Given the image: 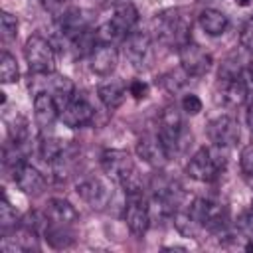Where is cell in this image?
<instances>
[{"label":"cell","instance_id":"5b68a950","mask_svg":"<svg viewBox=\"0 0 253 253\" xmlns=\"http://www.w3.org/2000/svg\"><path fill=\"white\" fill-rule=\"evenodd\" d=\"M192 219L202 227L210 231H219L227 223V210L223 204L210 200V198H196L188 210Z\"/></svg>","mask_w":253,"mask_h":253},{"label":"cell","instance_id":"6da1fadb","mask_svg":"<svg viewBox=\"0 0 253 253\" xmlns=\"http://www.w3.org/2000/svg\"><path fill=\"white\" fill-rule=\"evenodd\" d=\"M152 26L162 43L180 47L186 42H190L192 14L186 8H168L154 16Z\"/></svg>","mask_w":253,"mask_h":253},{"label":"cell","instance_id":"7a4b0ae2","mask_svg":"<svg viewBox=\"0 0 253 253\" xmlns=\"http://www.w3.org/2000/svg\"><path fill=\"white\" fill-rule=\"evenodd\" d=\"M227 148L221 146H202L196 150V154L190 158L186 172L190 178L198 180V182H213L219 178V174L225 170L227 164V156H225Z\"/></svg>","mask_w":253,"mask_h":253},{"label":"cell","instance_id":"ac0fdd59","mask_svg":"<svg viewBox=\"0 0 253 253\" xmlns=\"http://www.w3.org/2000/svg\"><path fill=\"white\" fill-rule=\"evenodd\" d=\"M57 22H59V34H61V38L67 40L69 43H73L75 40H79L83 34L89 32L87 18L83 16V12L79 8H69Z\"/></svg>","mask_w":253,"mask_h":253},{"label":"cell","instance_id":"44dd1931","mask_svg":"<svg viewBox=\"0 0 253 253\" xmlns=\"http://www.w3.org/2000/svg\"><path fill=\"white\" fill-rule=\"evenodd\" d=\"M97 97L99 101L107 107V109H117L123 105L125 97H126V85L121 81V79H109V81H103L99 87H97Z\"/></svg>","mask_w":253,"mask_h":253},{"label":"cell","instance_id":"f35d334b","mask_svg":"<svg viewBox=\"0 0 253 253\" xmlns=\"http://www.w3.org/2000/svg\"><path fill=\"white\" fill-rule=\"evenodd\" d=\"M204 2H217V0H204Z\"/></svg>","mask_w":253,"mask_h":253},{"label":"cell","instance_id":"f1b7e54d","mask_svg":"<svg viewBox=\"0 0 253 253\" xmlns=\"http://www.w3.org/2000/svg\"><path fill=\"white\" fill-rule=\"evenodd\" d=\"M239 43L243 49L253 51V14L243 22L241 32H239Z\"/></svg>","mask_w":253,"mask_h":253},{"label":"cell","instance_id":"ffe728a7","mask_svg":"<svg viewBox=\"0 0 253 253\" xmlns=\"http://www.w3.org/2000/svg\"><path fill=\"white\" fill-rule=\"evenodd\" d=\"M219 87H221V91H219L221 101L227 107H239V105L245 103V99H247V85H245L243 75L219 79Z\"/></svg>","mask_w":253,"mask_h":253},{"label":"cell","instance_id":"4dcf8cb0","mask_svg":"<svg viewBox=\"0 0 253 253\" xmlns=\"http://www.w3.org/2000/svg\"><path fill=\"white\" fill-rule=\"evenodd\" d=\"M237 227H239V231H241L249 241H253V210H249V211H245V213L239 215Z\"/></svg>","mask_w":253,"mask_h":253},{"label":"cell","instance_id":"ba28073f","mask_svg":"<svg viewBox=\"0 0 253 253\" xmlns=\"http://www.w3.org/2000/svg\"><path fill=\"white\" fill-rule=\"evenodd\" d=\"M178 55H180V67L190 77H202V75H206L210 71L211 63H213L211 55L202 45L194 43L192 40L178 47Z\"/></svg>","mask_w":253,"mask_h":253},{"label":"cell","instance_id":"8992f818","mask_svg":"<svg viewBox=\"0 0 253 253\" xmlns=\"http://www.w3.org/2000/svg\"><path fill=\"white\" fill-rule=\"evenodd\" d=\"M182 134H184L182 115H180L176 105H168L160 113V119H158V136L164 142V146H166L170 156L174 152H178L180 142H182Z\"/></svg>","mask_w":253,"mask_h":253},{"label":"cell","instance_id":"5bb4252c","mask_svg":"<svg viewBox=\"0 0 253 253\" xmlns=\"http://www.w3.org/2000/svg\"><path fill=\"white\" fill-rule=\"evenodd\" d=\"M93 117H95V109H93L85 99H81V97H77V95H75V97L61 109V113H59L61 123H63L65 126H69V128L85 126V125H89V123L93 121Z\"/></svg>","mask_w":253,"mask_h":253},{"label":"cell","instance_id":"d4e9b609","mask_svg":"<svg viewBox=\"0 0 253 253\" xmlns=\"http://www.w3.org/2000/svg\"><path fill=\"white\" fill-rule=\"evenodd\" d=\"M18 75H20V69H18L16 57L8 51H2V55H0V81L2 83H16Z\"/></svg>","mask_w":253,"mask_h":253},{"label":"cell","instance_id":"9c48e42d","mask_svg":"<svg viewBox=\"0 0 253 253\" xmlns=\"http://www.w3.org/2000/svg\"><path fill=\"white\" fill-rule=\"evenodd\" d=\"M125 221L132 235L140 237L146 233L150 225V208L148 202L140 194H126V206H125Z\"/></svg>","mask_w":253,"mask_h":253},{"label":"cell","instance_id":"52a82bcc","mask_svg":"<svg viewBox=\"0 0 253 253\" xmlns=\"http://www.w3.org/2000/svg\"><path fill=\"white\" fill-rule=\"evenodd\" d=\"M101 166H103V172L121 186L136 172L132 156L128 154V150H123V148L105 150L101 154Z\"/></svg>","mask_w":253,"mask_h":253},{"label":"cell","instance_id":"30bf717a","mask_svg":"<svg viewBox=\"0 0 253 253\" xmlns=\"http://www.w3.org/2000/svg\"><path fill=\"white\" fill-rule=\"evenodd\" d=\"M206 132L211 144L221 148H231L239 140V123L229 115H221L208 123Z\"/></svg>","mask_w":253,"mask_h":253},{"label":"cell","instance_id":"3957f363","mask_svg":"<svg viewBox=\"0 0 253 253\" xmlns=\"http://www.w3.org/2000/svg\"><path fill=\"white\" fill-rule=\"evenodd\" d=\"M138 24V10L132 2H121L115 6L111 20L105 22L99 32H95V36L99 38V42H107L113 43L117 40H125L130 32L136 30Z\"/></svg>","mask_w":253,"mask_h":253},{"label":"cell","instance_id":"2e32d148","mask_svg":"<svg viewBox=\"0 0 253 253\" xmlns=\"http://www.w3.org/2000/svg\"><path fill=\"white\" fill-rule=\"evenodd\" d=\"M125 53L134 67H142L150 55V36L140 30L130 32L125 38Z\"/></svg>","mask_w":253,"mask_h":253},{"label":"cell","instance_id":"7402d4cb","mask_svg":"<svg viewBox=\"0 0 253 253\" xmlns=\"http://www.w3.org/2000/svg\"><path fill=\"white\" fill-rule=\"evenodd\" d=\"M198 20H200L202 30H204L208 36H221V34H225V30H227V26H229L227 16H225L223 12H219V10H215V8H206V10H202L200 16H198Z\"/></svg>","mask_w":253,"mask_h":253},{"label":"cell","instance_id":"e575fe53","mask_svg":"<svg viewBox=\"0 0 253 253\" xmlns=\"http://www.w3.org/2000/svg\"><path fill=\"white\" fill-rule=\"evenodd\" d=\"M247 125H249V128L253 130V101L247 105Z\"/></svg>","mask_w":253,"mask_h":253},{"label":"cell","instance_id":"836d02e7","mask_svg":"<svg viewBox=\"0 0 253 253\" xmlns=\"http://www.w3.org/2000/svg\"><path fill=\"white\" fill-rule=\"evenodd\" d=\"M128 93H130L136 101H140V99H144V97L148 95V83H144L142 79H132V81L128 83Z\"/></svg>","mask_w":253,"mask_h":253},{"label":"cell","instance_id":"f546056e","mask_svg":"<svg viewBox=\"0 0 253 253\" xmlns=\"http://www.w3.org/2000/svg\"><path fill=\"white\" fill-rule=\"evenodd\" d=\"M42 6L45 12H49L55 20H59L69 10V0H42Z\"/></svg>","mask_w":253,"mask_h":253},{"label":"cell","instance_id":"484cf974","mask_svg":"<svg viewBox=\"0 0 253 253\" xmlns=\"http://www.w3.org/2000/svg\"><path fill=\"white\" fill-rule=\"evenodd\" d=\"M0 227H2V233H10V231H14L18 227V213L10 206L6 196L0 202Z\"/></svg>","mask_w":253,"mask_h":253},{"label":"cell","instance_id":"1f68e13d","mask_svg":"<svg viewBox=\"0 0 253 253\" xmlns=\"http://www.w3.org/2000/svg\"><path fill=\"white\" fill-rule=\"evenodd\" d=\"M182 111L188 113V115H198V113L202 111V101H200V97L194 95V93L184 95V99H182Z\"/></svg>","mask_w":253,"mask_h":253},{"label":"cell","instance_id":"8d00e7d4","mask_svg":"<svg viewBox=\"0 0 253 253\" xmlns=\"http://www.w3.org/2000/svg\"><path fill=\"white\" fill-rule=\"evenodd\" d=\"M245 249H247V251H253V241H249V243L245 245Z\"/></svg>","mask_w":253,"mask_h":253},{"label":"cell","instance_id":"8fae6325","mask_svg":"<svg viewBox=\"0 0 253 253\" xmlns=\"http://www.w3.org/2000/svg\"><path fill=\"white\" fill-rule=\"evenodd\" d=\"M77 194L81 196V200L91 208V210H105L113 198V190L109 188V184H105L103 180L99 178H89V180H83L79 186H77Z\"/></svg>","mask_w":253,"mask_h":253},{"label":"cell","instance_id":"603a6c76","mask_svg":"<svg viewBox=\"0 0 253 253\" xmlns=\"http://www.w3.org/2000/svg\"><path fill=\"white\" fill-rule=\"evenodd\" d=\"M63 150H65V142L61 138H57V136H42V140H40V156L47 164L57 162L63 156Z\"/></svg>","mask_w":253,"mask_h":253},{"label":"cell","instance_id":"4fadbf2b","mask_svg":"<svg viewBox=\"0 0 253 253\" xmlns=\"http://www.w3.org/2000/svg\"><path fill=\"white\" fill-rule=\"evenodd\" d=\"M119 63V51L113 43L99 42L91 49V71L99 77H109Z\"/></svg>","mask_w":253,"mask_h":253},{"label":"cell","instance_id":"e0dca14e","mask_svg":"<svg viewBox=\"0 0 253 253\" xmlns=\"http://www.w3.org/2000/svg\"><path fill=\"white\" fill-rule=\"evenodd\" d=\"M14 182H16V186H18L24 194H32V196L40 194V192L45 188V178H43V174H42L36 166L28 164V162H22V164H18V166L14 168Z\"/></svg>","mask_w":253,"mask_h":253},{"label":"cell","instance_id":"277c9868","mask_svg":"<svg viewBox=\"0 0 253 253\" xmlns=\"http://www.w3.org/2000/svg\"><path fill=\"white\" fill-rule=\"evenodd\" d=\"M24 57L34 75H47L55 71V51L51 43L40 34H34L26 40Z\"/></svg>","mask_w":253,"mask_h":253},{"label":"cell","instance_id":"d6986e66","mask_svg":"<svg viewBox=\"0 0 253 253\" xmlns=\"http://www.w3.org/2000/svg\"><path fill=\"white\" fill-rule=\"evenodd\" d=\"M43 215H45L47 223L63 225V227H71L77 221V210L63 198H51L45 206Z\"/></svg>","mask_w":253,"mask_h":253},{"label":"cell","instance_id":"d6a6232c","mask_svg":"<svg viewBox=\"0 0 253 253\" xmlns=\"http://www.w3.org/2000/svg\"><path fill=\"white\" fill-rule=\"evenodd\" d=\"M239 164H241V170H243L247 176H253V144H247V146L241 150Z\"/></svg>","mask_w":253,"mask_h":253},{"label":"cell","instance_id":"9a60e30c","mask_svg":"<svg viewBox=\"0 0 253 253\" xmlns=\"http://www.w3.org/2000/svg\"><path fill=\"white\" fill-rule=\"evenodd\" d=\"M136 154L146 164H150L154 168H162L170 158V154H168V150H166V146L158 134H144L136 142Z\"/></svg>","mask_w":253,"mask_h":253},{"label":"cell","instance_id":"d590c367","mask_svg":"<svg viewBox=\"0 0 253 253\" xmlns=\"http://www.w3.org/2000/svg\"><path fill=\"white\" fill-rule=\"evenodd\" d=\"M233 2H235V4H237V6H243V8H245V6H249V4H251V0H233Z\"/></svg>","mask_w":253,"mask_h":253},{"label":"cell","instance_id":"74e56055","mask_svg":"<svg viewBox=\"0 0 253 253\" xmlns=\"http://www.w3.org/2000/svg\"><path fill=\"white\" fill-rule=\"evenodd\" d=\"M249 77H251V81H253V67H251V71H249Z\"/></svg>","mask_w":253,"mask_h":253},{"label":"cell","instance_id":"4316f807","mask_svg":"<svg viewBox=\"0 0 253 253\" xmlns=\"http://www.w3.org/2000/svg\"><path fill=\"white\" fill-rule=\"evenodd\" d=\"M174 225H176V229H178L182 235H186V237H196L198 231L202 229V227L192 219V215H190L188 211H176V213H174Z\"/></svg>","mask_w":253,"mask_h":253},{"label":"cell","instance_id":"7c38bea8","mask_svg":"<svg viewBox=\"0 0 253 253\" xmlns=\"http://www.w3.org/2000/svg\"><path fill=\"white\" fill-rule=\"evenodd\" d=\"M34 117H36V125L40 126L42 132L49 130L55 121L59 119V107L53 99L51 93L47 91H38L34 97Z\"/></svg>","mask_w":253,"mask_h":253},{"label":"cell","instance_id":"83f0119b","mask_svg":"<svg viewBox=\"0 0 253 253\" xmlns=\"http://www.w3.org/2000/svg\"><path fill=\"white\" fill-rule=\"evenodd\" d=\"M0 32H2V38L6 42L14 40L18 36V20H16V16H12L10 12H2L0 14Z\"/></svg>","mask_w":253,"mask_h":253},{"label":"cell","instance_id":"cb8c5ba5","mask_svg":"<svg viewBox=\"0 0 253 253\" xmlns=\"http://www.w3.org/2000/svg\"><path fill=\"white\" fill-rule=\"evenodd\" d=\"M190 75L180 67V69H170L160 77V85L168 91V93H178L186 83H188Z\"/></svg>","mask_w":253,"mask_h":253}]
</instances>
